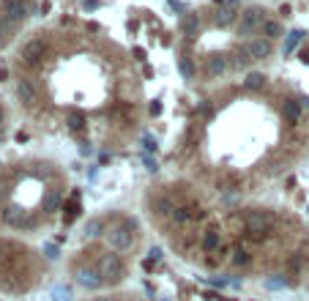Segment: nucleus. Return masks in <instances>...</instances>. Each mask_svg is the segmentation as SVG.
I'll return each mask as SVG.
<instances>
[{"label": "nucleus", "mask_w": 309, "mask_h": 301, "mask_svg": "<svg viewBox=\"0 0 309 301\" xmlns=\"http://www.w3.org/2000/svg\"><path fill=\"white\" fill-rule=\"evenodd\" d=\"M301 38H304V30H290V33H287V41H285V50H282V52H285V55H290L295 47L301 44Z\"/></svg>", "instance_id": "b1692460"}, {"label": "nucleus", "mask_w": 309, "mask_h": 301, "mask_svg": "<svg viewBox=\"0 0 309 301\" xmlns=\"http://www.w3.org/2000/svg\"><path fill=\"white\" fill-rule=\"evenodd\" d=\"M153 211H156V213H172V211H175V205H172V200L170 197H162V195H159V197H153Z\"/></svg>", "instance_id": "4be33fe9"}, {"label": "nucleus", "mask_w": 309, "mask_h": 301, "mask_svg": "<svg viewBox=\"0 0 309 301\" xmlns=\"http://www.w3.org/2000/svg\"><path fill=\"white\" fill-rule=\"evenodd\" d=\"M260 33H263L268 41H277L279 36H285V28H282V22H277V19H266L263 28H260Z\"/></svg>", "instance_id": "f3484780"}, {"label": "nucleus", "mask_w": 309, "mask_h": 301, "mask_svg": "<svg viewBox=\"0 0 309 301\" xmlns=\"http://www.w3.org/2000/svg\"><path fill=\"white\" fill-rule=\"evenodd\" d=\"M74 279H77V285H82L85 290H99V287L104 285V279L99 277V271L91 269V266H88V269H85V266H82V269H77V271H74Z\"/></svg>", "instance_id": "0eeeda50"}, {"label": "nucleus", "mask_w": 309, "mask_h": 301, "mask_svg": "<svg viewBox=\"0 0 309 301\" xmlns=\"http://www.w3.org/2000/svg\"><path fill=\"white\" fill-rule=\"evenodd\" d=\"M143 164H145L148 173H159V162L151 156V153H145V156H143Z\"/></svg>", "instance_id": "c756f323"}, {"label": "nucleus", "mask_w": 309, "mask_h": 301, "mask_svg": "<svg viewBox=\"0 0 309 301\" xmlns=\"http://www.w3.org/2000/svg\"><path fill=\"white\" fill-rule=\"evenodd\" d=\"M93 153H96V148H93V143H79V156H82V159H91Z\"/></svg>", "instance_id": "2f4dec72"}, {"label": "nucleus", "mask_w": 309, "mask_h": 301, "mask_svg": "<svg viewBox=\"0 0 309 301\" xmlns=\"http://www.w3.org/2000/svg\"><path fill=\"white\" fill-rule=\"evenodd\" d=\"M96 271H99V277L104 279V285L107 282L115 285V282H120V279L126 277V266H123V260H120V255H115V252L102 255V260L96 263Z\"/></svg>", "instance_id": "f257e3e1"}, {"label": "nucleus", "mask_w": 309, "mask_h": 301, "mask_svg": "<svg viewBox=\"0 0 309 301\" xmlns=\"http://www.w3.org/2000/svg\"><path fill=\"white\" fill-rule=\"evenodd\" d=\"M60 203H63V195H60L58 189H52L50 195L44 197V211H50V213H52V211H58V208H60Z\"/></svg>", "instance_id": "5701e85b"}, {"label": "nucleus", "mask_w": 309, "mask_h": 301, "mask_svg": "<svg viewBox=\"0 0 309 301\" xmlns=\"http://www.w3.org/2000/svg\"><path fill=\"white\" fill-rule=\"evenodd\" d=\"M244 225H246V230H249L252 236H257V233H268V230H271V225H274V211H266V208L246 211Z\"/></svg>", "instance_id": "7ed1b4c3"}, {"label": "nucleus", "mask_w": 309, "mask_h": 301, "mask_svg": "<svg viewBox=\"0 0 309 301\" xmlns=\"http://www.w3.org/2000/svg\"><path fill=\"white\" fill-rule=\"evenodd\" d=\"M102 6V0H85V9H99Z\"/></svg>", "instance_id": "e433bc0d"}, {"label": "nucleus", "mask_w": 309, "mask_h": 301, "mask_svg": "<svg viewBox=\"0 0 309 301\" xmlns=\"http://www.w3.org/2000/svg\"><path fill=\"white\" fill-rule=\"evenodd\" d=\"M246 50H249L252 60H266L274 55V41H268L266 36H257L252 41H246Z\"/></svg>", "instance_id": "6e6552de"}, {"label": "nucleus", "mask_w": 309, "mask_h": 301, "mask_svg": "<svg viewBox=\"0 0 309 301\" xmlns=\"http://www.w3.org/2000/svg\"><path fill=\"white\" fill-rule=\"evenodd\" d=\"M0 123H3V110H0Z\"/></svg>", "instance_id": "c03bdc74"}, {"label": "nucleus", "mask_w": 309, "mask_h": 301, "mask_svg": "<svg viewBox=\"0 0 309 301\" xmlns=\"http://www.w3.org/2000/svg\"><path fill=\"white\" fill-rule=\"evenodd\" d=\"M200 246H203L205 252H216L219 246H222V233L213 230V227H211V230H205V233H203V241H200Z\"/></svg>", "instance_id": "dca6fc26"}, {"label": "nucleus", "mask_w": 309, "mask_h": 301, "mask_svg": "<svg viewBox=\"0 0 309 301\" xmlns=\"http://www.w3.org/2000/svg\"><path fill=\"white\" fill-rule=\"evenodd\" d=\"M0 143H3V129H0Z\"/></svg>", "instance_id": "37998d69"}, {"label": "nucleus", "mask_w": 309, "mask_h": 301, "mask_svg": "<svg viewBox=\"0 0 309 301\" xmlns=\"http://www.w3.org/2000/svg\"><path fill=\"white\" fill-rule=\"evenodd\" d=\"M3 44H6V38H3V36H0V47H3Z\"/></svg>", "instance_id": "79ce46f5"}, {"label": "nucleus", "mask_w": 309, "mask_h": 301, "mask_svg": "<svg viewBox=\"0 0 309 301\" xmlns=\"http://www.w3.org/2000/svg\"><path fill=\"white\" fill-rule=\"evenodd\" d=\"M71 298H74V290L69 285H58L52 290V301H71Z\"/></svg>", "instance_id": "393cba45"}, {"label": "nucleus", "mask_w": 309, "mask_h": 301, "mask_svg": "<svg viewBox=\"0 0 309 301\" xmlns=\"http://www.w3.org/2000/svg\"><path fill=\"white\" fill-rule=\"evenodd\" d=\"M14 93H17V99L22 104H36L38 102V88H36V82H33L30 77H19L17 85H14Z\"/></svg>", "instance_id": "423d86ee"}, {"label": "nucleus", "mask_w": 309, "mask_h": 301, "mask_svg": "<svg viewBox=\"0 0 309 301\" xmlns=\"http://www.w3.org/2000/svg\"><path fill=\"white\" fill-rule=\"evenodd\" d=\"M148 260H153V263H159V260H162V249H159V246H153V249L148 252Z\"/></svg>", "instance_id": "f704fd0d"}, {"label": "nucleus", "mask_w": 309, "mask_h": 301, "mask_svg": "<svg viewBox=\"0 0 309 301\" xmlns=\"http://www.w3.org/2000/svg\"><path fill=\"white\" fill-rule=\"evenodd\" d=\"M241 3H244V0H225V6H230V9H238Z\"/></svg>", "instance_id": "ea45409f"}, {"label": "nucleus", "mask_w": 309, "mask_h": 301, "mask_svg": "<svg viewBox=\"0 0 309 301\" xmlns=\"http://www.w3.org/2000/svg\"><path fill=\"white\" fill-rule=\"evenodd\" d=\"M244 88L252 91V93L263 91V88H266V74H260V71H249V74H246V79H244Z\"/></svg>", "instance_id": "6ab92c4d"}, {"label": "nucleus", "mask_w": 309, "mask_h": 301, "mask_svg": "<svg viewBox=\"0 0 309 301\" xmlns=\"http://www.w3.org/2000/svg\"><path fill=\"white\" fill-rule=\"evenodd\" d=\"M178 71H181V77H184V79H194V77H197V69H194V63H192L189 55H181L178 58Z\"/></svg>", "instance_id": "412c9836"}, {"label": "nucleus", "mask_w": 309, "mask_h": 301, "mask_svg": "<svg viewBox=\"0 0 309 301\" xmlns=\"http://www.w3.org/2000/svg\"><path fill=\"white\" fill-rule=\"evenodd\" d=\"M44 255H47V260H58L60 257L58 244H44Z\"/></svg>", "instance_id": "7c9ffc66"}, {"label": "nucleus", "mask_w": 309, "mask_h": 301, "mask_svg": "<svg viewBox=\"0 0 309 301\" xmlns=\"http://www.w3.org/2000/svg\"><path fill=\"white\" fill-rule=\"evenodd\" d=\"M107 233V222L102 217H91L88 222H85V238H99Z\"/></svg>", "instance_id": "4468645a"}, {"label": "nucleus", "mask_w": 309, "mask_h": 301, "mask_svg": "<svg viewBox=\"0 0 309 301\" xmlns=\"http://www.w3.org/2000/svg\"><path fill=\"white\" fill-rule=\"evenodd\" d=\"M88 178H91V181L99 178V167H91V170H88Z\"/></svg>", "instance_id": "58836bf2"}, {"label": "nucleus", "mask_w": 309, "mask_h": 301, "mask_svg": "<svg viewBox=\"0 0 309 301\" xmlns=\"http://www.w3.org/2000/svg\"><path fill=\"white\" fill-rule=\"evenodd\" d=\"M110 162H112V153H107V151L99 153V164H110Z\"/></svg>", "instance_id": "c9c22d12"}, {"label": "nucleus", "mask_w": 309, "mask_h": 301, "mask_svg": "<svg viewBox=\"0 0 309 301\" xmlns=\"http://www.w3.org/2000/svg\"><path fill=\"white\" fill-rule=\"evenodd\" d=\"M287 269H290V271H298V269H301V255H293L290 260H287Z\"/></svg>", "instance_id": "473e14b6"}, {"label": "nucleus", "mask_w": 309, "mask_h": 301, "mask_svg": "<svg viewBox=\"0 0 309 301\" xmlns=\"http://www.w3.org/2000/svg\"><path fill=\"white\" fill-rule=\"evenodd\" d=\"M211 285H213V287H225L227 279H211Z\"/></svg>", "instance_id": "a19ab883"}, {"label": "nucleus", "mask_w": 309, "mask_h": 301, "mask_svg": "<svg viewBox=\"0 0 309 301\" xmlns=\"http://www.w3.org/2000/svg\"><path fill=\"white\" fill-rule=\"evenodd\" d=\"M47 55V38H30V41H25L22 52H19V58H22L25 66H36L41 63V58Z\"/></svg>", "instance_id": "20e7f679"}, {"label": "nucleus", "mask_w": 309, "mask_h": 301, "mask_svg": "<svg viewBox=\"0 0 309 301\" xmlns=\"http://www.w3.org/2000/svg\"><path fill=\"white\" fill-rule=\"evenodd\" d=\"M249 63H252V55H249V50H246V44H241L238 50L230 55V69L246 71V69H249Z\"/></svg>", "instance_id": "f8f14e48"}, {"label": "nucleus", "mask_w": 309, "mask_h": 301, "mask_svg": "<svg viewBox=\"0 0 309 301\" xmlns=\"http://www.w3.org/2000/svg\"><path fill=\"white\" fill-rule=\"evenodd\" d=\"M233 263H236V266H249V263H252L249 252H246V249H236V257H233Z\"/></svg>", "instance_id": "c85d7f7f"}, {"label": "nucleus", "mask_w": 309, "mask_h": 301, "mask_svg": "<svg viewBox=\"0 0 309 301\" xmlns=\"http://www.w3.org/2000/svg\"><path fill=\"white\" fill-rule=\"evenodd\" d=\"M227 69H230V60H227L225 55H211V58H208V63H205V71H208V77H211V79L222 77Z\"/></svg>", "instance_id": "9b49d317"}, {"label": "nucleus", "mask_w": 309, "mask_h": 301, "mask_svg": "<svg viewBox=\"0 0 309 301\" xmlns=\"http://www.w3.org/2000/svg\"><path fill=\"white\" fill-rule=\"evenodd\" d=\"M208 110H211V104H208V102H203V104L197 107V112H200V115H208Z\"/></svg>", "instance_id": "4c0bfd02"}, {"label": "nucleus", "mask_w": 309, "mask_h": 301, "mask_svg": "<svg viewBox=\"0 0 309 301\" xmlns=\"http://www.w3.org/2000/svg\"><path fill=\"white\" fill-rule=\"evenodd\" d=\"M282 115H285V120L290 126H295L301 120V107H298V102H293V99H285L282 102Z\"/></svg>", "instance_id": "ddd939ff"}, {"label": "nucleus", "mask_w": 309, "mask_h": 301, "mask_svg": "<svg viewBox=\"0 0 309 301\" xmlns=\"http://www.w3.org/2000/svg\"><path fill=\"white\" fill-rule=\"evenodd\" d=\"M148 110H151V115H162L164 104H162V102H159V99H156V102H151V107H148Z\"/></svg>", "instance_id": "72a5a7b5"}, {"label": "nucleus", "mask_w": 309, "mask_h": 301, "mask_svg": "<svg viewBox=\"0 0 309 301\" xmlns=\"http://www.w3.org/2000/svg\"><path fill=\"white\" fill-rule=\"evenodd\" d=\"M66 126L71 132H82L85 129V112L82 110H69L66 112Z\"/></svg>", "instance_id": "a211bd4d"}, {"label": "nucleus", "mask_w": 309, "mask_h": 301, "mask_svg": "<svg viewBox=\"0 0 309 301\" xmlns=\"http://www.w3.org/2000/svg\"><path fill=\"white\" fill-rule=\"evenodd\" d=\"M306 211H309V205H306Z\"/></svg>", "instance_id": "a18cd8bd"}, {"label": "nucleus", "mask_w": 309, "mask_h": 301, "mask_svg": "<svg viewBox=\"0 0 309 301\" xmlns=\"http://www.w3.org/2000/svg\"><path fill=\"white\" fill-rule=\"evenodd\" d=\"M104 236H107V244H110L115 252H123V249L131 246V233L126 230V227H112V230L104 233Z\"/></svg>", "instance_id": "1a4fd4ad"}, {"label": "nucleus", "mask_w": 309, "mask_h": 301, "mask_svg": "<svg viewBox=\"0 0 309 301\" xmlns=\"http://www.w3.org/2000/svg\"><path fill=\"white\" fill-rule=\"evenodd\" d=\"M266 22V11L260 9V6H246L244 11H241V19H238V36H252V33H257L263 28Z\"/></svg>", "instance_id": "f03ea898"}, {"label": "nucleus", "mask_w": 309, "mask_h": 301, "mask_svg": "<svg viewBox=\"0 0 309 301\" xmlns=\"http://www.w3.org/2000/svg\"><path fill=\"white\" fill-rule=\"evenodd\" d=\"M285 285H287L285 277H271V279H266V287H268V290H282Z\"/></svg>", "instance_id": "cd10ccee"}, {"label": "nucleus", "mask_w": 309, "mask_h": 301, "mask_svg": "<svg viewBox=\"0 0 309 301\" xmlns=\"http://www.w3.org/2000/svg\"><path fill=\"white\" fill-rule=\"evenodd\" d=\"M30 11V3L28 0H3V6H0V17H6L9 22H25V17H28Z\"/></svg>", "instance_id": "39448f33"}, {"label": "nucleus", "mask_w": 309, "mask_h": 301, "mask_svg": "<svg viewBox=\"0 0 309 301\" xmlns=\"http://www.w3.org/2000/svg\"><path fill=\"white\" fill-rule=\"evenodd\" d=\"M3 222L9 225V227H17V230H22V227H33V225H36V222H28V219H25V211L14 208V205H9V208L3 211Z\"/></svg>", "instance_id": "9d476101"}, {"label": "nucleus", "mask_w": 309, "mask_h": 301, "mask_svg": "<svg viewBox=\"0 0 309 301\" xmlns=\"http://www.w3.org/2000/svg\"><path fill=\"white\" fill-rule=\"evenodd\" d=\"M197 30H200V17L197 14H186L184 19H181V33H184V36H194Z\"/></svg>", "instance_id": "aec40b11"}, {"label": "nucleus", "mask_w": 309, "mask_h": 301, "mask_svg": "<svg viewBox=\"0 0 309 301\" xmlns=\"http://www.w3.org/2000/svg\"><path fill=\"white\" fill-rule=\"evenodd\" d=\"M143 148H145V153H156L159 151V140L153 135H143Z\"/></svg>", "instance_id": "bb28decb"}, {"label": "nucleus", "mask_w": 309, "mask_h": 301, "mask_svg": "<svg viewBox=\"0 0 309 301\" xmlns=\"http://www.w3.org/2000/svg\"><path fill=\"white\" fill-rule=\"evenodd\" d=\"M213 19H216L219 28H230V25L238 19V11L230 9V6H219V11H216V17H213Z\"/></svg>", "instance_id": "2eb2a0df"}, {"label": "nucleus", "mask_w": 309, "mask_h": 301, "mask_svg": "<svg viewBox=\"0 0 309 301\" xmlns=\"http://www.w3.org/2000/svg\"><path fill=\"white\" fill-rule=\"evenodd\" d=\"M170 217H172V222H175V225H186L192 219V208H175Z\"/></svg>", "instance_id": "a878e982"}]
</instances>
